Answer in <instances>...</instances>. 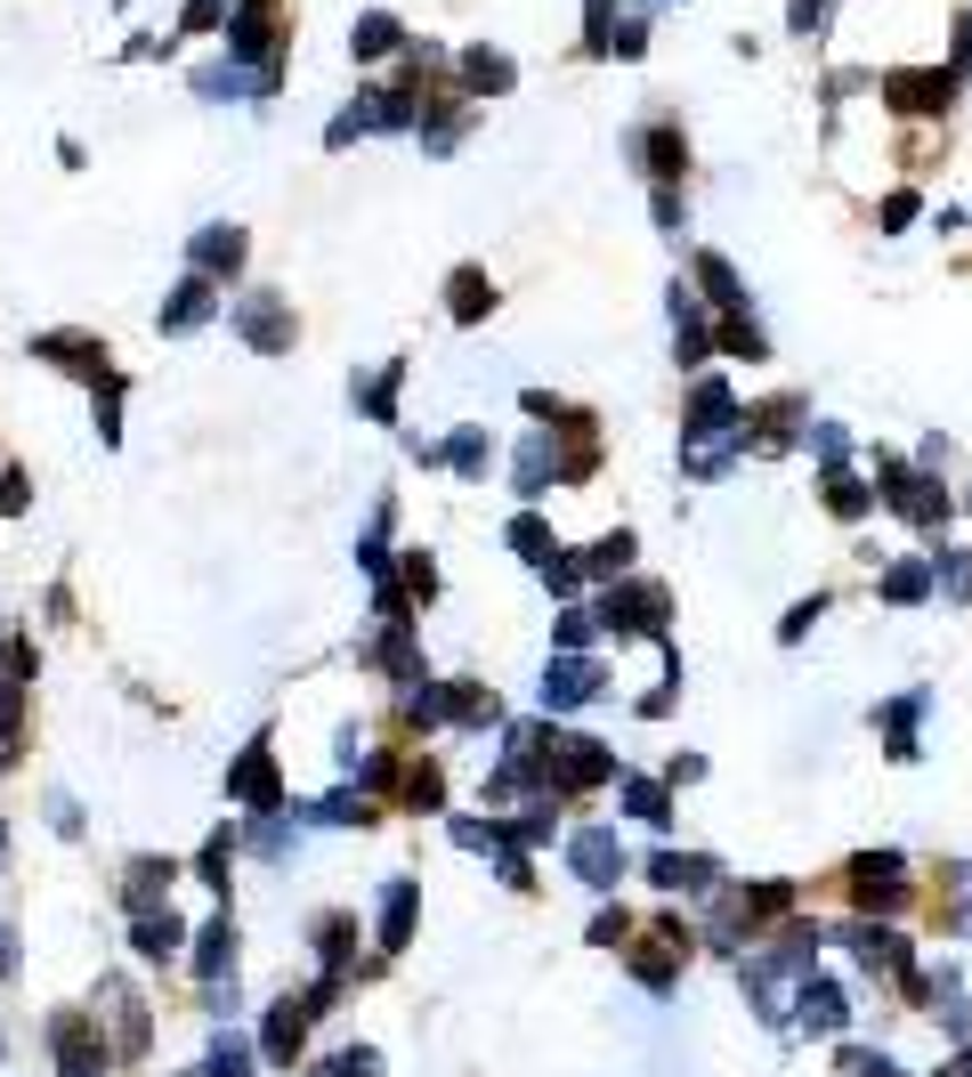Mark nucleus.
<instances>
[{
	"instance_id": "nucleus-1",
	"label": "nucleus",
	"mask_w": 972,
	"mask_h": 1077,
	"mask_svg": "<svg viewBox=\"0 0 972 1077\" xmlns=\"http://www.w3.org/2000/svg\"><path fill=\"white\" fill-rule=\"evenodd\" d=\"M802 1021H811V1029H835V1021H843V997H835V988H811V997H802Z\"/></svg>"
}]
</instances>
